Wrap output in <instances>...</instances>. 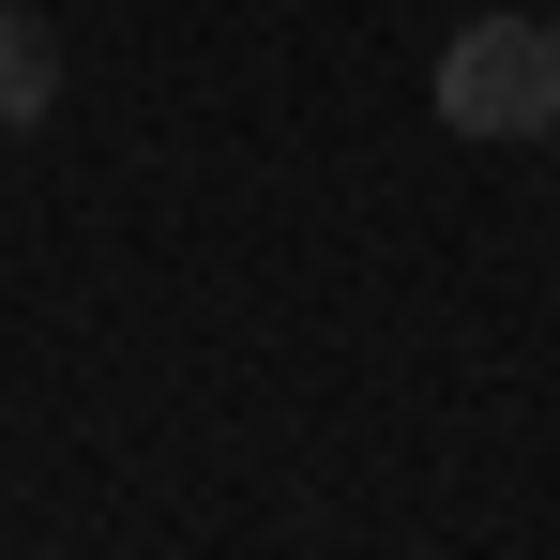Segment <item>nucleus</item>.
<instances>
[{
  "label": "nucleus",
  "mask_w": 560,
  "mask_h": 560,
  "mask_svg": "<svg viewBox=\"0 0 560 560\" xmlns=\"http://www.w3.org/2000/svg\"><path fill=\"white\" fill-rule=\"evenodd\" d=\"M440 121L455 137H560V31L469 15L455 46H440Z\"/></svg>",
  "instance_id": "obj_1"
},
{
  "label": "nucleus",
  "mask_w": 560,
  "mask_h": 560,
  "mask_svg": "<svg viewBox=\"0 0 560 560\" xmlns=\"http://www.w3.org/2000/svg\"><path fill=\"white\" fill-rule=\"evenodd\" d=\"M46 106H61V46H46V15L0 0V121H46Z\"/></svg>",
  "instance_id": "obj_2"
}]
</instances>
